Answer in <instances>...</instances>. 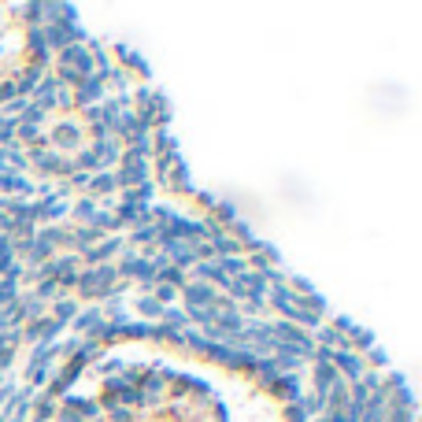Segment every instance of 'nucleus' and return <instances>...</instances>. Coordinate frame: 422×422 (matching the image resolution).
I'll list each match as a JSON object with an SVG mask.
<instances>
[{
	"instance_id": "obj_1",
	"label": "nucleus",
	"mask_w": 422,
	"mask_h": 422,
	"mask_svg": "<svg viewBox=\"0 0 422 422\" xmlns=\"http://www.w3.org/2000/svg\"><path fill=\"white\" fill-rule=\"evenodd\" d=\"M49 422H278L237 374L171 348H112L63 385Z\"/></svg>"
}]
</instances>
